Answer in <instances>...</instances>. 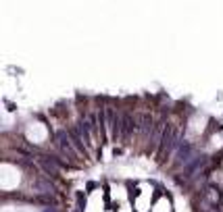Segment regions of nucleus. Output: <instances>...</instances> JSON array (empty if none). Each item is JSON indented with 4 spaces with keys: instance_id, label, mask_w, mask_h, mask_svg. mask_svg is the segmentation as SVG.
Returning a JSON list of instances; mask_svg holds the SVG:
<instances>
[{
    "instance_id": "nucleus-1",
    "label": "nucleus",
    "mask_w": 223,
    "mask_h": 212,
    "mask_svg": "<svg viewBox=\"0 0 223 212\" xmlns=\"http://www.w3.org/2000/svg\"><path fill=\"white\" fill-rule=\"evenodd\" d=\"M77 208L79 210L85 208V194H81V191H77Z\"/></svg>"
},
{
    "instance_id": "nucleus-2",
    "label": "nucleus",
    "mask_w": 223,
    "mask_h": 212,
    "mask_svg": "<svg viewBox=\"0 0 223 212\" xmlns=\"http://www.w3.org/2000/svg\"><path fill=\"white\" fill-rule=\"evenodd\" d=\"M85 187H88V191H92L94 187H96V183H94V181H88V185H85Z\"/></svg>"
},
{
    "instance_id": "nucleus-3",
    "label": "nucleus",
    "mask_w": 223,
    "mask_h": 212,
    "mask_svg": "<svg viewBox=\"0 0 223 212\" xmlns=\"http://www.w3.org/2000/svg\"><path fill=\"white\" fill-rule=\"evenodd\" d=\"M131 212H138V210H131Z\"/></svg>"
}]
</instances>
